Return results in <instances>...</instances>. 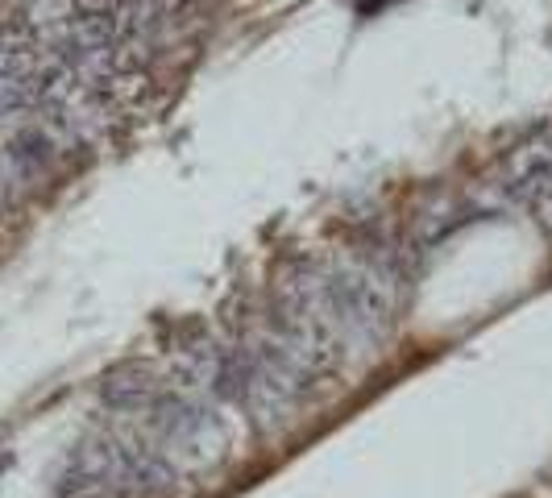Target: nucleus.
Masks as SVG:
<instances>
[]
</instances>
